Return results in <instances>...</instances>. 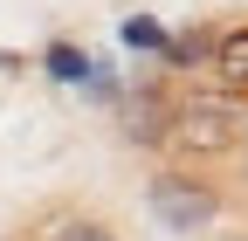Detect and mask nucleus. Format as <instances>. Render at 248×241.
<instances>
[{
  "mask_svg": "<svg viewBox=\"0 0 248 241\" xmlns=\"http://www.w3.org/2000/svg\"><path fill=\"white\" fill-rule=\"evenodd\" d=\"M166 145H172L179 159H234L241 145H248V104L221 97V90H193V97L172 104Z\"/></svg>",
  "mask_w": 248,
  "mask_h": 241,
  "instance_id": "f257e3e1",
  "label": "nucleus"
},
{
  "mask_svg": "<svg viewBox=\"0 0 248 241\" xmlns=\"http://www.w3.org/2000/svg\"><path fill=\"white\" fill-rule=\"evenodd\" d=\"M48 69H55V76H83L90 62H83V55H76V48H48Z\"/></svg>",
  "mask_w": 248,
  "mask_h": 241,
  "instance_id": "423d86ee",
  "label": "nucleus"
},
{
  "mask_svg": "<svg viewBox=\"0 0 248 241\" xmlns=\"http://www.w3.org/2000/svg\"><path fill=\"white\" fill-rule=\"evenodd\" d=\"M145 207H152L159 227H172V234H200V227L221 221V193H214L207 179H193V172H152Z\"/></svg>",
  "mask_w": 248,
  "mask_h": 241,
  "instance_id": "f03ea898",
  "label": "nucleus"
},
{
  "mask_svg": "<svg viewBox=\"0 0 248 241\" xmlns=\"http://www.w3.org/2000/svg\"><path fill=\"white\" fill-rule=\"evenodd\" d=\"M214 76H221V97H248V28H228L214 42Z\"/></svg>",
  "mask_w": 248,
  "mask_h": 241,
  "instance_id": "7ed1b4c3",
  "label": "nucleus"
},
{
  "mask_svg": "<svg viewBox=\"0 0 248 241\" xmlns=\"http://www.w3.org/2000/svg\"><path fill=\"white\" fill-rule=\"evenodd\" d=\"M166 124H172V104H159V97L145 90V97L131 104V138H138V145H159V138H166Z\"/></svg>",
  "mask_w": 248,
  "mask_h": 241,
  "instance_id": "39448f33",
  "label": "nucleus"
},
{
  "mask_svg": "<svg viewBox=\"0 0 248 241\" xmlns=\"http://www.w3.org/2000/svg\"><path fill=\"white\" fill-rule=\"evenodd\" d=\"M42 241H124V234L110 221H97V214H62V221L42 227Z\"/></svg>",
  "mask_w": 248,
  "mask_h": 241,
  "instance_id": "20e7f679",
  "label": "nucleus"
}]
</instances>
